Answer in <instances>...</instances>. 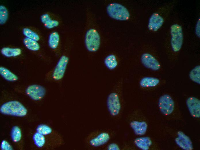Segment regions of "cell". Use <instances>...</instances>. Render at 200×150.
Listing matches in <instances>:
<instances>
[{"label":"cell","instance_id":"6da1fadb","mask_svg":"<svg viewBox=\"0 0 200 150\" xmlns=\"http://www.w3.org/2000/svg\"><path fill=\"white\" fill-rule=\"evenodd\" d=\"M184 31L180 21L174 19L170 23L165 32L164 45L168 59L172 64H175L178 58L184 43Z\"/></svg>","mask_w":200,"mask_h":150},{"label":"cell","instance_id":"7a4b0ae2","mask_svg":"<svg viewBox=\"0 0 200 150\" xmlns=\"http://www.w3.org/2000/svg\"><path fill=\"white\" fill-rule=\"evenodd\" d=\"M177 1L173 0L159 6L151 16L147 27L151 31L160 33L169 19Z\"/></svg>","mask_w":200,"mask_h":150},{"label":"cell","instance_id":"3957f363","mask_svg":"<svg viewBox=\"0 0 200 150\" xmlns=\"http://www.w3.org/2000/svg\"><path fill=\"white\" fill-rule=\"evenodd\" d=\"M0 112L2 114L18 117H23L27 113V110L20 102L11 101L6 102L0 107Z\"/></svg>","mask_w":200,"mask_h":150},{"label":"cell","instance_id":"277c9868","mask_svg":"<svg viewBox=\"0 0 200 150\" xmlns=\"http://www.w3.org/2000/svg\"><path fill=\"white\" fill-rule=\"evenodd\" d=\"M107 12L111 18L117 20H125L130 18L129 12L124 6L119 3L109 4L107 7Z\"/></svg>","mask_w":200,"mask_h":150},{"label":"cell","instance_id":"5b68a950","mask_svg":"<svg viewBox=\"0 0 200 150\" xmlns=\"http://www.w3.org/2000/svg\"><path fill=\"white\" fill-rule=\"evenodd\" d=\"M100 43V37L97 31L92 29L88 30L85 38V44L87 49L90 52H95L99 49Z\"/></svg>","mask_w":200,"mask_h":150},{"label":"cell","instance_id":"8992f818","mask_svg":"<svg viewBox=\"0 0 200 150\" xmlns=\"http://www.w3.org/2000/svg\"><path fill=\"white\" fill-rule=\"evenodd\" d=\"M141 61L145 68L154 71L160 70L161 63L159 57L148 52L143 53L141 57Z\"/></svg>","mask_w":200,"mask_h":150},{"label":"cell","instance_id":"52a82bcc","mask_svg":"<svg viewBox=\"0 0 200 150\" xmlns=\"http://www.w3.org/2000/svg\"><path fill=\"white\" fill-rule=\"evenodd\" d=\"M158 106L161 112L165 115H169L173 112L174 103L172 97L168 94L161 96L158 101Z\"/></svg>","mask_w":200,"mask_h":150},{"label":"cell","instance_id":"ba28073f","mask_svg":"<svg viewBox=\"0 0 200 150\" xmlns=\"http://www.w3.org/2000/svg\"><path fill=\"white\" fill-rule=\"evenodd\" d=\"M107 105L108 110L111 115L116 116L119 114L121 105L119 96L116 93L113 92L108 95Z\"/></svg>","mask_w":200,"mask_h":150},{"label":"cell","instance_id":"9c48e42d","mask_svg":"<svg viewBox=\"0 0 200 150\" xmlns=\"http://www.w3.org/2000/svg\"><path fill=\"white\" fill-rule=\"evenodd\" d=\"M68 61V58L66 56L63 55L60 57L53 73L54 79L58 80L63 77Z\"/></svg>","mask_w":200,"mask_h":150},{"label":"cell","instance_id":"30bf717a","mask_svg":"<svg viewBox=\"0 0 200 150\" xmlns=\"http://www.w3.org/2000/svg\"><path fill=\"white\" fill-rule=\"evenodd\" d=\"M46 93L45 88L37 85H33L28 86L26 90L27 95L32 99L38 100L42 99Z\"/></svg>","mask_w":200,"mask_h":150},{"label":"cell","instance_id":"8fae6325","mask_svg":"<svg viewBox=\"0 0 200 150\" xmlns=\"http://www.w3.org/2000/svg\"><path fill=\"white\" fill-rule=\"evenodd\" d=\"M186 104L191 115L195 118L200 116V101L197 98L193 97H189Z\"/></svg>","mask_w":200,"mask_h":150},{"label":"cell","instance_id":"7c38bea8","mask_svg":"<svg viewBox=\"0 0 200 150\" xmlns=\"http://www.w3.org/2000/svg\"><path fill=\"white\" fill-rule=\"evenodd\" d=\"M177 145L182 149L191 150L193 149L192 143L190 138L181 131L178 133V136L175 139Z\"/></svg>","mask_w":200,"mask_h":150},{"label":"cell","instance_id":"4fadbf2b","mask_svg":"<svg viewBox=\"0 0 200 150\" xmlns=\"http://www.w3.org/2000/svg\"><path fill=\"white\" fill-rule=\"evenodd\" d=\"M130 125L135 134L138 135L145 134L147 128V123L144 121H133L130 122Z\"/></svg>","mask_w":200,"mask_h":150},{"label":"cell","instance_id":"5bb4252c","mask_svg":"<svg viewBox=\"0 0 200 150\" xmlns=\"http://www.w3.org/2000/svg\"><path fill=\"white\" fill-rule=\"evenodd\" d=\"M109 139L110 136L108 133L103 132L91 140L90 141V143L93 147H97L105 144Z\"/></svg>","mask_w":200,"mask_h":150},{"label":"cell","instance_id":"9a60e30c","mask_svg":"<svg viewBox=\"0 0 200 150\" xmlns=\"http://www.w3.org/2000/svg\"><path fill=\"white\" fill-rule=\"evenodd\" d=\"M160 82V79L157 78L145 77L141 79L140 82V85L143 87H152L156 86Z\"/></svg>","mask_w":200,"mask_h":150},{"label":"cell","instance_id":"2e32d148","mask_svg":"<svg viewBox=\"0 0 200 150\" xmlns=\"http://www.w3.org/2000/svg\"><path fill=\"white\" fill-rule=\"evenodd\" d=\"M134 143L137 147L143 150H148L152 144L151 139L147 137L137 138L134 140Z\"/></svg>","mask_w":200,"mask_h":150},{"label":"cell","instance_id":"e0dca14e","mask_svg":"<svg viewBox=\"0 0 200 150\" xmlns=\"http://www.w3.org/2000/svg\"><path fill=\"white\" fill-rule=\"evenodd\" d=\"M1 52L6 57H15L18 56L21 54V50L19 48L5 47L1 49Z\"/></svg>","mask_w":200,"mask_h":150},{"label":"cell","instance_id":"ac0fdd59","mask_svg":"<svg viewBox=\"0 0 200 150\" xmlns=\"http://www.w3.org/2000/svg\"><path fill=\"white\" fill-rule=\"evenodd\" d=\"M0 74L5 80L9 81H15L18 79L16 75L4 67H0Z\"/></svg>","mask_w":200,"mask_h":150},{"label":"cell","instance_id":"d6986e66","mask_svg":"<svg viewBox=\"0 0 200 150\" xmlns=\"http://www.w3.org/2000/svg\"><path fill=\"white\" fill-rule=\"evenodd\" d=\"M59 35L56 31L51 33L49 35L48 40L49 46L51 48H56L59 44Z\"/></svg>","mask_w":200,"mask_h":150},{"label":"cell","instance_id":"ffe728a7","mask_svg":"<svg viewBox=\"0 0 200 150\" xmlns=\"http://www.w3.org/2000/svg\"><path fill=\"white\" fill-rule=\"evenodd\" d=\"M23 43L26 47L30 50L36 51L40 48V45L37 41L29 38H25Z\"/></svg>","mask_w":200,"mask_h":150},{"label":"cell","instance_id":"44dd1931","mask_svg":"<svg viewBox=\"0 0 200 150\" xmlns=\"http://www.w3.org/2000/svg\"><path fill=\"white\" fill-rule=\"evenodd\" d=\"M105 66L109 70L114 69L118 65V62L115 56L114 55H110L107 56L104 60Z\"/></svg>","mask_w":200,"mask_h":150},{"label":"cell","instance_id":"7402d4cb","mask_svg":"<svg viewBox=\"0 0 200 150\" xmlns=\"http://www.w3.org/2000/svg\"><path fill=\"white\" fill-rule=\"evenodd\" d=\"M11 136L12 140L15 142L19 141L21 138V131L18 126H14L11 130Z\"/></svg>","mask_w":200,"mask_h":150},{"label":"cell","instance_id":"603a6c76","mask_svg":"<svg viewBox=\"0 0 200 150\" xmlns=\"http://www.w3.org/2000/svg\"><path fill=\"white\" fill-rule=\"evenodd\" d=\"M35 144L39 147H42L45 143V138L43 136L38 132L35 133L33 137Z\"/></svg>","mask_w":200,"mask_h":150},{"label":"cell","instance_id":"cb8c5ba5","mask_svg":"<svg viewBox=\"0 0 200 150\" xmlns=\"http://www.w3.org/2000/svg\"><path fill=\"white\" fill-rule=\"evenodd\" d=\"M190 78L194 82L200 84V66L197 65L193 69L189 74Z\"/></svg>","mask_w":200,"mask_h":150},{"label":"cell","instance_id":"d4e9b609","mask_svg":"<svg viewBox=\"0 0 200 150\" xmlns=\"http://www.w3.org/2000/svg\"><path fill=\"white\" fill-rule=\"evenodd\" d=\"M23 33L27 38L36 41H38L40 39L39 35L28 28H24L23 30Z\"/></svg>","mask_w":200,"mask_h":150},{"label":"cell","instance_id":"484cf974","mask_svg":"<svg viewBox=\"0 0 200 150\" xmlns=\"http://www.w3.org/2000/svg\"><path fill=\"white\" fill-rule=\"evenodd\" d=\"M8 13L6 7L4 5L0 6V24H4L8 18Z\"/></svg>","mask_w":200,"mask_h":150},{"label":"cell","instance_id":"4316f807","mask_svg":"<svg viewBox=\"0 0 200 150\" xmlns=\"http://www.w3.org/2000/svg\"><path fill=\"white\" fill-rule=\"evenodd\" d=\"M36 130L37 132L43 135L49 134L52 131L51 129L49 127L45 124L39 125Z\"/></svg>","mask_w":200,"mask_h":150},{"label":"cell","instance_id":"83f0119b","mask_svg":"<svg viewBox=\"0 0 200 150\" xmlns=\"http://www.w3.org/2000/svg\"><path fill=\"white\" fill-rule=\"evenodd\" d=\"M59 25V22L56 20L51 19L44 25L45 27L48 29H51Z\"/></svg>","mask_w":200,"mask_h":150},{"label":"cell","instance_id":"f1b7e54d","mask_svg":"<svg viewBox=\"0 0 200 150\" xmlns=\"http://www.w3.org/2000/svg\"><path fill=\"white\" fill-rule=\"evenodd\" d=\"M2 150H12V148L9 144L5 140H3L1 144Z\"/></svg>","mask_w":200,"mask_h":150},{"label":"cell","instance_id":"f546056e","mask_svg":"<svg viewBox=\"0 0 200 150\" xmlns=\"http://www.w3.org/2000/svg\"><path fill=\"white\" fill-rule=\"evenodd\" d=\"M195 33L197 38H200V18L197 21L195 28Z\"/></svg>","mask_w":200,"mask_h":150},{"label":"cell","instance_id":"4dcf8cb0","mask_svg":"<svg viewBox=\"0 0 200 150\" xmlns=\"http://www.w3.org/2000/svg\"><path fill=\"white\" fill-rule=\"evenodd\" d=\"M41 21L44 24H45L51 18L49 15L47 14H45L41 15Z\"/></svg>","mask_w":200,"mask_h":150},{"label":"cell","instance_id":"1f68e13d","mask_svg":"<svg viewBox=\"0 0 200 150\" xmlns=\"http://www.w3.org/2000/svg\"><path fill=\"white\" fill-rule=\"evenodd\" d=\"M109 150H119L120 149L119 146L116 144L111 143L109 145L107 148Z\"/></svg>","mask_w":200,"mask_h":150}]
</instances>
